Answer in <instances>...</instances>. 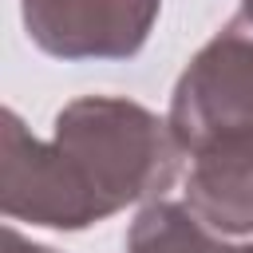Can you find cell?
I'll return each instance as SVG.
<instances>
[{"mask_svg": "<svg viewBox=\"0 0 253 253\" xmlns=\"http://www.w3.org/2000/svg\"><path fill=\"white\" fill-rule=\"evenodd\" d=\"M245 12H249V16H253V0H245Z\"/></svg>", "mask_w": 253, "mask_h": 253, "instance_id": "cell-7", "label": "cell"}, {"mask_svg": "<svg viewBox=\"0 0 253 253\" xmlns=\"http://www.w3.org/2000/svg\"><path fill=\"white\" fill-rule=\"evenodd\" d=\"M126 253H245L233 249L210 229L190 206H170L158 202L138 213L126 237Z\"/></svg>", "mask_w": 253, "mask_h": 253, "instance_id": "cell-5", "label": "cell"}, {"mask_svg": "<svg viewBox=\"0 0 253 253\" xmlns=\"http://www.w3.org/2000/svg\"><path fill=\"white\" fill-rule=\"evenodd\" d=\"M170 130L182 150L233 130H253V16L241 12L182 71L170 103Z\"/></svg>", "mask_w": 253, "mask_h": 253, "instance_id": "cell-2", "label": "cell"}, {"mask_svg": "<svg viewBox=\"0 0 253 253\" xmlns=\"http://www.w3.org/2000/svg\"><path fill=\"white\" fill-rule=\"evenodd\" d=\"M186 206L217 233H253V130L217 134L194 150Z\"/></svg>", "mask_w": 253, "mask_h": 253, "instance_id": "cell-4", "label": "cell"}, {"mask_svg": "<svg viewBox=\"0 0 253 253\" xmlns=\"http://www.w3.org/2000/svg\"><path fill=\"white\" fill-rule=\"evenodd\" d=\"M4 253H55V249H47V245H32V241H24L12 225L4 229Z\"/></svg>", "mask_w": 253, "mask_h": 253, "instance_id": "cell-6", "label": "cell"}, {"mask_svg": "<svg viewBox=\"0 0 253 253\" xmlns=\"http://www.w3.org/2000/svg\"><path fill=\"white\" fill-rule=\"evenodd\" d=\"M158 16V0H24L28 36L59 59L134 55Z\"/></svg>", "mask_w": 253, "mask_h": 253, "instance_id": "cell-3", "label": "cell"}, {"mask_svg": "<svg viewBox=\"0 0 253 253\" xmlns=\"http://www.w3.org/2000/svg\"><path fill=\"white\" fill-rule=\"evenodd\" d=\"M178 138L146 107L126 99H75L40 142L16 111H4L0 198L4 213L51 229H83L174 182Z\"/></svg>", "mask_w": 253, "mask_h": 253, "instance_id": "cell-1", "label": "cell"}, {"mask_svg": "<svg viewBox=\"0 0 253 253\" xmlns=\"http://www.w3.org/2000/svg\"><path fill=\"white\" fill-rule=\"evenodd\" d=\"M245 253H253V249H245Z\"/></svg>", "mask_w": 253, "mask_h": 253, "instance_id": "cell-8", "label": "cell"}]
</instances>
